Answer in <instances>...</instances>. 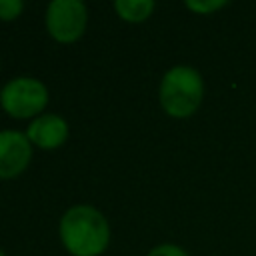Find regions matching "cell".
<instances>
[{"label":"cell","instance_id":"1","mask_svg":"<svg viewBox=\"0 0 256 256\" xmlns=\"http://www.w3.org/2000/svg\"><path fill=\"white\" fill-rule=\"evenodd\" d=\"M58 236L70 256H102L110 244V224L96 206L74 204L58 222Z\"/></svg>","mask_w":256,"mask_h":256},{"label":"cell","instance_id":"2","mask_svg":"<svg viewBox=\"0 0 256 256\" xmlns=\"http://www.w3.org/2000/svg\"><path fill=\"white\" fill-rule=\"evenodd\" d=\"M158 98L162 110L172 118L192 116L204 98V82L198 70L192 66H174L166 70L160 80Z\"/></svg>","mask_w":256,"mask_h":256},{"label":"cell","instance_id":"3","mask_svg":"<svg viewBox=\"0 0 256 256\" xmlns=\"http://www.w3.org/2000/svg\"><path fill=\"white\" fill-rule=\"evenodd\" d=\"M50 100L48 86L32 76H16L0 90V108L16 120H34L44 114Z\"/></svg>","mask_w":256,"mask_h":256},{"label":"cell","instance_id":"4","mask_svg":"<svg viewBox=\"0 0 256 256\" xmlns=\"http://www.w3.org/2000/svg\"><path fill=\"white\" fill-rule=\"evenodd\" d=\"M88 8L82 0H52L44 12V26L52 40L72 44L86 32Z\"/></svg>","mask_w":256,"mask_h":256},{"label":"cell","instance_id":"5","mask_svg":"<svg viewBox=\"0 0 256 256\" xmlns=\"http://www.w3.org/2000/svg\"><path fill=\"white\" fill-rule=\"evenodd\" d=\"M32 142L20 130H0V180L18 178L32 160Z\"/></svg>","mask_w":256,"mask_h":256},{"label":"cell","instance_id":"6","mask_svg":"<svg viewBox=\"0 0 256 256\" xmlns=\"http://www.w3.org/2000/svg\"><path fill=\"white\" fill-rule=\"evenodd\" d=\"M24 134L28 136L32 146L40 150H56L68 140L70 128L64 116L54 114V112H44L38 118L30 120Z\"/></svg>","mask_w":256,"mask_h":256},{"label":"cell","instance_id":"7","mask_svg":"<svg viewBox=\"0 0 256 256\" xmlns=\"http://www.w3.org/2000/svg\"><path fill=\"white\" fill-rule=\"evenodd\" d=\"M156 4L152 0H116L114 2V12L118 14L120 20L138 24L144 22L152 16Z\"/></svg>","mask_w":256,"mask_h":256},{"label":"cell","instance_id":"8","mask_svg":"<svg viewBox=\"0 0 256 256\" xmlns=\"http://www.w3.org/2000/svg\"><path fill=\"white\" fill-rule=\"evenodd\" d=\"M22 12H24L22 0H0V20L2 22H12Z\"/></svg>","mask_w":256,"mask_h":256},{"label":"cell","instance_id":"9","mask_svg":"<svg viewBox=\"0 0 256 256\" xmlns=\"http://www.w3.org/2000/svg\"><path fill=\"white\" fill-rule=\"evenodd\" d=\"M226 2L224 0H208V2H194V0H188L186 2V8L196 12V14H210V12H216L220 8H224Z\"/></svg>","mask_w":256,"mask_h":256},{"label":"cell","instance_id":"10","mask_svg":"<svg viewBox=\"0 0 256 256\" xmlns=\"http://www.w3.org/2000/svg\"><path fill=\"white\" fill-rule=\"evenodd\" d=\"M146 256H188V254L184 248H180L176 244H158Z\"/></svg>","mask_w":256,"mask_h":256},{"label":"cell","instance_id":"11","mask_svg":"<svg viewBox=\"0 0 256 256\" xmlns=\"http://www.w3.org/2000/svg\"><path fill=\"white\" fill-rule=\"evenodd\" d=\"M0 256H6V254H4V250H0Z\"/></svg>","mask_w":256,"mask_h":256},{"label":"cell","instance_id":"12","mask_svg":"<svg viewBox=\"0 0 256 256\" xmlns=\"http://www.w3.org/2000/svg\"><path fill=\"white\" fill-rule=\"evenodd\" d=\"M0 70H2V58H0Z\"/></svg>","mask_w":256,"mask_h":256}]
</instances>
